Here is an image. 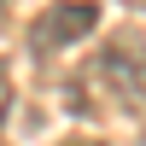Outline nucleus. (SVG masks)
<instances>
[{
    "label": "nucleus",
    "mask_w": 146,
    "mask_h": 146,
    "mask_svg": "<svg viewBox=\"0 0 146 146\" xmlns=\"http://www.w3.org/2000/svg\"><path fill=\"white\" fill-rule=\"evenodd\" d=\"M88 76H94V88H100L105 100H117L123 111H146V35L140 29L105 35Z\"/></svg>",
    "instance_id": "nucleus-1"
},
{
    "label": "nucleus",
    "mask_w": 146,
    "mask_h": 146,
    "mask_svg": "<svg viewBox=\"0 0 146 146\" xmlns=\"http://www.w3.org/2000/svg\"><path fill=\"white\" fill-rule=\"evenodd\" d=\"M94 23H100V6H94V0H64V6L41 12V18L29 23V53L35 58L64 53V47H76L82 35H94Z\"/></svg>",
    "instance_id": "nucleus-2"
},
{
    "label": "nucleus",
    "mask_w": 146,
    "mask_h": 146,
    "mask_svg": "<svg viewBox=\"0 0 146 146\" xmlns=\"http://www.w3.org/2000/svg\"><path fill=\"white\" fill-rule=\"evenodd\" d=\"M64 146H105V140H64Z\"/></svg>",
    "instance_id": "nucleus-3"
},
{
    "label": "nucleus",
    "mask_w": 146,
    "mask_h": 146,
    "mask_svg": "<svg viewBox=\"0 0 146 146\" xmlns=\"http://www.w3.org/2000/svg\"><path fill=\"white\" fill-rule=\"evenodd\" d=\"M123 6H135V12H146V0H123Z\"/></svg>",
    "instance_id": "nucleus-4"
}]
</instances>
